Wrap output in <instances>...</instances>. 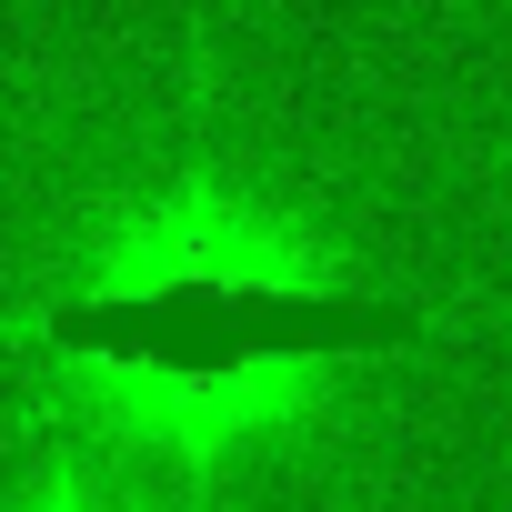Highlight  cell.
<instances>
[{
	"instance_id": "cell-1",
	"label": "cell",
	"mask_w": 512,
	"mask_h": 512,
	"mask_svg": "<svg viewBox=\"0 0 512 512\" xmlns=\"http://www.w3.org/2000/svg\"><path fill=\"white\" fill-rule=\"evenodd\" d=\"M61 352H121V362H161V372H241V362H292V352H372L402 342L412 312L362 302V292H221V282H181V292H131V302H71Z\"/></svg>"
}]
</instances>
